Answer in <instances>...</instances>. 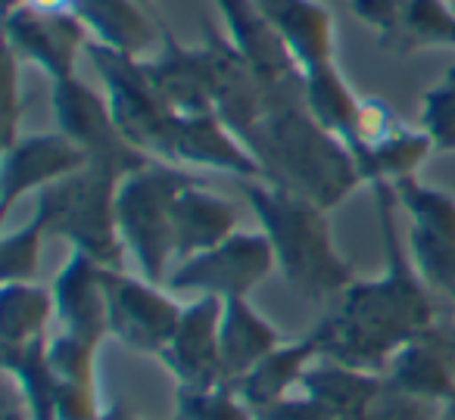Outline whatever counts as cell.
Segmentation results:
<instances>
[{
    "label": "cell",
    "mask_w": 455,
    "mask_h": 420,
    "mask_svg": "<svg viewBox=\"0 0 455 420\" xmlns=\"http://www.w3.org/2000/svg\"><path fill=\"white\" fill-rule=\"evenodd\" d=\"M371 190L384 234L387 268L384 274L368 281L355 277L353 287L318 318L312 330L322 343V358L384 374L390 358L403 345L440 321V305L436 293L418 274L409 250L399 243L396 190L390 184H378Z\"/></svg>",
    "instance_id": "1"
},
{
    "label": "cell",
    "mask_w": 455,
    "mask_h": 420,
    "mask_svg": "<svg viewBox=\"0 0 455 420\" xmlns=\"http://www.w3.org/2000/svg\"><path fill=\"white\" fill-rule=\"evenodd\" d=\"M241 140L259 162L262 181L306 196L328 212L365 187L349 147L309 113L306 100L272 107Z\"/></svg>",
    "instance_id": "2"
},
{
    "label": "cell",
    "mask_w": 455,
    "mask_h": 420,
    "mask_svg": "<svg viewBox=\"0 0 455 420\" xmlns=\"http://www.w3.org/2000/svg\"><path fill=\"white\" fill-rule=\"evenodd\" d=\"M241 187L291 293L328 312L355 281L353 265L337 250L328 209L266 181H241Z\"/></svg>",
    "instance_id": "3"
},
{
    "label": "cell",
    "mask_w": 455,
    "mask_h": 420,
    "mask_svg": "<svg viewBox=\"0 0 455 420\" xmlns=\"http://www.w3.org/2000/svg\"><path fill=\"white\" fill-rule=\"evenodd\" d=\"M128 171L113 162H84L76 175L44 187L35 196V215L47 237H60L107 268H125L116 196Z\"/></svg>",
    "instance_id": "4"
},
{
    "label": "cell",
    "mask_w": 455,
    "mask_h": 420,
    "mask_svg": "<svg viewBox=\"0 0 455 420\" xmlns=\"http://www.w3.org/2000/svg\"><path fill=\"white\" fill-rule=\"evenodd\" d=\"M196 175L178 165L150 159L128 171L116 196V218L125 256L138 265V274L153 283L169 281L175 256V200Z\"/></svg>",
    "instance_id": "5"
},
{
    "label": "cell",
    "mask_w": 455,
    "mask_h": 420,
    "mask_svg": "<svg viewBox=\"0 0 455 420\" xmlns=\"http://www.w3.org/2000/svg\"><path fill=\"white\" fill-rule=\"evenodd\" d=\"M84 57L100 78V91L107 94L122 134L140 153L159 159L165 138H169L172 125L178 119V109L169 107V100L159 94L153 78L147 75L144 57L113 51V47H103L97 41H91Z\"/></svg>",
    "instance_id": "6"
},
{
    "label": "cell",
    "mask_w": 455,
    "mask_h": 420,
    "mask_svg": "<svg viewBox=\"0 0 455 420\" xmlns=\"http://www.w3.org/2000/svg\"><path fill=\"white\" fill-rule=\"evenodd\" d=\"M278 268L272 243L262 231H235L228 240L184 258L172 268L165 287L172 293L212 296V299H250L259 283Z\"/></svg>",
    "instance_id": "7"
},
{
    "label": "cell",
    "mask_w": 455,
    "mask_h": 420,
    "mask_svg": "<svg viewBox=\"0 0 455 420\" xmlns=\"http://www.w3.org/2000/svg\"><path fill=\"white\" fill-rule=\"evenodd\" d=\"M409 218V256L418 274L446 305H455V196L421 178L393 184Z\"/></svg>",
    "instance_id": "8"
},
{
    "label": "cell",
    "mask_w": 455,
    "mask_h": 420,
    "mask_svg": "<svg viewBox=\"0 0 455 420\" xmlns=\"http://www.w3.org/2000/svg\"><path fill=\"white\" fill-rule=\"evenodd\" d=\"M103 287L109 339L125 345L128 352L159 358L184 314L175 293L140 274H128L125 268H103Z\"/></svg>",
    "instance_id": "9"
},
{
    "label": "cell",
    "mask_w": 455,
    "mask_h": 420,
    "mask_svg": "<svg viewBox=\"0 0 455 420\" xmlns=\"http://www.w3.org/2000/svg\"><path fill=\"white\" fill-rule=\"evenodd\" d=\"M212 4L219 10L221 22H225L228 41L235 44L243 63L259 78V84L268 94V103L284 107V103L306 100L303 69L297 66V59L291 57L284 41L268 26V20L253 0H212Z\"/></svg>",
    "instance_id": "10"
},
{
    "label": "cell",
    "mask_w": 455,
    "mask_h": 420,
    "mask_svg": "<svg viewBox=\"0 0 455 420\" xmlns=\"http://www.w3.org/2000/svg\"><path fill=\"white\" fill-rule=\"evenodd\" d=\"M51 100L53 115H57V128L72 144H78V150L88 156V162H113L125 171H134L144 162H150V156L140 153L122 134L103 91L91 88L88 82L72 75L66 82L53 84Z\"/></svg>",
    "instance_id": "11"
},
{
    "label": "cell",
    "mask_w": 455,
    "mask_h": 420,
    "mask_svg": "<svg viewBox=\"0 0 455 420\" xmlns=\"http://www.w3.org/2000/svg\"><path fill=\"white\" fill-rule=\"evenodd\" d=\"M7 51L22 66H35L51 78V84L76 75L78 57L88 53L91 32L72 10L41 13V10L13 7L4 16Z\"/></svg>",
    "instance_id": "12"
},
{
    "label": "cell",
    "mask_w": 455,
    "mask_h": 420,
    "mask_svg": "<svg viewBox=\"0 0 455 420\" xmlns=\"http://www.w3.org/2000/svg\"><path fill=\"white\" fill-rule=\"evenodd\" d=\"M88 162L78 144L63 131L20 134L13 144L4 147V169H0V215L7 218L28 194L38 196L44 187L76 175Z\"/></svg>",
    "instance_id": "13"
},
{
    "label": "cell",
    "mask_w": 455,
    "mask_h": 420,
    "mask_svg": "<svg viewBox=\"0 0 455 420\" xmlns=\"http://www.w3.org/2000/svg\"><path fill=\"white\" fill-rule=\"evenodd\" d=\"M159 162L178 165V169L225 171L241 181H262L253 153L215 113H178L159 153Z\"/></svg>",
    "instance_id": "14"
},
{
    "label": "cell",
    "mask_w": 455,
    "mask_h": 420,
    "mask_svg": "<svg viewBox=\"0 0 455 420\" xmlns=\"http://www.w3.org/2000/svg\"><path fill=\"white\" fill-rule=\"evenodd\" d=\"M380 376L399 395L430 408L449 405L455 399V318L452 324L440 318L427 333L403 345Z\"/></svg>",
    "instance_id": "15"
},
{
    "label": "cell",
    "mask_w": 455,
    "mask_h": 420,
    "mask_svg": "<svg viewBox=\"0 0 455 420\" xmlns=\"http://www.w3.org/2000/svg\"><path fill=\"white\" fill-rule=\"evenodd\" d=\"M221 299L212 296H196L184 305L175 333L159 352L156 361L172 374L175 386H215L225 383L221 374Z\"/></svg>",
    "instance_id": "16"
},
{
    "label": "cell",
    "mask_w": 455,
    "mask_h": 420,
    "mask_svg": "<svg viewBox=\"0 0 455 420\" xmlns=\"http://www.w3.org/2000/svg\"><path fill=\"white\" fill-rule=\"evenodd\" d=\"M103 268L84 252L72 250L66 265L57 271L51 289L57 305V327L53 330L78 337L84 343L103 345L109 339L107 318V287H103Z\"/></svg>",
    "instance_id": "17"
},
{
    "label": "cell",
    "mask_w": 455,
    "mask_h": 420,
    "mask_svg": "<svg viewBox=\"0 0 455 420\" xmlns=\"http://www.w3.org/2000/svg\"><path fill=\"white\" fill-rule=\"evenodd\" d=\"M303 72L337 63V22L322 0H253Z\"/></svg>",
    "instance_id": "18"
},
{
    "label": "cell",
    "mask_w": 455,
    "mask_h": 420,
    "mask_svg": "<svg viewBox=\"0 0 455 420\" xmlns=\"http://www.w3.org/2000/svg\"><path fill=\"white\" fill-rule=\"evenodd\" d=\"M144 66L172 109H178V113H215L209 59L203 44H181L165 28L159 38V53L153 59H144Z\"/></svg>",
    "instance_id": "19"
},
{
    "label": "cell",
    "mask_w": 455,
    "mask_h": 420,
    "mask_svg": "<svg viewBox=\"0 0 455 420\" xmlns=\"http://www.w3.org/2000/svg\"><path fill=\"white\" fill-rule=\"evenodd\" d=\"M219 343H221V374H225V383H237L262 358L272 355L284 343V337H281L278 327L250 299H228L221 305Z\"/></svg>",
    "instance_id": "20"
},
{
    "label": "cell",
    "mask_w": 455,
    "mask_h": 420,
    "mask_svg": "<svg viewBox=\"0 0 455 420\" xmlns=\"http://www.w3.org/2000/svg\"><path fill=\"white\" fill-rule=\"evenodd\" d=\"M72 13L84 22L91 41L132 57H144L147 47L165 32V22L138 0H72Z\"/></svg>",
    "instance_id": "21"
},
{
    "label": "cell",
    "mask_w": 455,
    "mask_h": 420,
    "mask_svg": "<svg viewBox=\"0 0 455 420\" xmlns=\"http://www.w3.org/2000/svg\"><path fill=\"white\" fill-rule=\"evenodd\" d=\"M322 358V343H318V333L309 330L299 339L291 343H281L272 355H266L247 376L235 383L241 389L243 399L253 405V411H266V408L278 405V401L291 399L293 392H299V383H303L306 370Z\"/></svg>",
    "instance_id": "22"
},
{
    "label": "cell",
    "mask_w": 455,
    "mask_h": 420,
    "mask_svg": "<svg viewBox=\"0 0 455 420\" xmlns=\"http://www.w3.org/2000/svg\"><path fill=\"white\" fill-rule=\"evenodd\" d=\"M237 231V206L209 190L200 178L188 184L175 200V256L178 262L212 250Z\"/></svg>",
    "instance_id": "23"
},
{
    "label": "cell",
    "mask_w": 455,
    "mask_h": 420,
    "mask_svg": "<svg viewBox=\"0 0 455 420\" xmlns=\"http://www.w3.org/2000/svg\"><path fill=\"white\" fill-rule=\"evenodd\" d=\"M434 150V140L421 131L418 125H405L396 122L384 138L374 144L355 150V165L362 171L365 187H378V184H399L405 178H418V169Z\"/></svg>",
    "instance_id": "24"
},
{
    "label": "cell",
    "mask_w": 455,
    "mask_h": 420,
    "mask_svg": "<svg viewBox=\"0 0 455 420\" xmlns=\"http://www.w3.org/2000/svg\"><path fill=\"white\" fill-rule=\"evenodd\" d=\"M57 327L53 289L35 281L0 287V349H22L47 339Z\"/></svg>",
    "instance_id": "25"
},
{
    "label": "cell",
    "mask_w": 455,
    "mask_h": 420,
    "mask_svg": "<svg viewBox=\"0 0 455 420\" xmlns=\"http://www.w3.org/2000/svg\"><path fill=\"white\" fill-rule=\"evenodd\" d=\"M306 82V107L309 113L328 128L334 138H340L349 147V140L359 131L362 119V100L353 91V84L347 82V75L340 72L337 63L318 66L312 72H303Z\"/></svg>",
    "instance_id": "26"
},
{
    "label": "cell",
    "mask_w": 455,
    "mask_h": 420,
    "mask_svg": "<svg viewBox=\"0 0 455 420\" xmlns=\"http://www.w3.org/2000/svg\"><path fill=\"white\" fill-rule=\"evenodd\" d=\"M380 47L399 57L434 47L455 51V0H409V7L403 10L393 32L380 41Z\"/></svg>",
    "instance_id": "27"
},
{
    "label": "cell",
    "mask_w": 455,
    "mask_h": 420,
    "mask_svg": "<svg viewBox=\"0 0 455 420\" xmlns=\"http://www.w3.org/2000/svg\"><path fill=\"white\" fill-rule=\"evenodd\" d=\"M172 420H259L235 383L215 386H175Z\"/></svg>",
    "instance_id": "28"
},
{
    "label": "cell",
    "mask_w": 455,
    "mask_h": 420,
    "mask_svg": "<svg viewBox=\"0 0 455 420\" xmlns=\"http://www.w3.org/2000/svg\"><path fill=\"white\" fill-rule=\"evenodd\" d=\"M418 128L434 140L436 153H455V66H449L418 103Z\"/></svg>",
    "instance_id": "29"
},
{
    "label": "cell",
    "mask_w": 455,
    "mask_h": 420,
    "mask_svg": "<svg viewBox=\"0 0 455 420\" xmlns=\"http://www.w3.org/2000/svg\"><path fill=\"white\" fill-rule=\"evenodd\" d=\"M44 240H47V227L35 212L22 227L4 234V240H0V271H4V283L35 281V274H38V268H41Z\"/></svg>",
    "instance_id": "30"
},
{
    "label": "cell",
    "mask_w": 455,
    "mask_h": 420,
    "mask_svg": "<svg viewBox=\"0 0 455 420\" xmlns=\"http://www.w3.org/2000/svg\"><path fill=\"white\" fill-rule=\"evenodd\" d=\"M405 7H409V0H349V10L355 13V20L365 22L378 35V41H384L393 32Z\"/></svg>",
    "instance_id": "31"
},
{
    "label": "cell",
    "mask_w": 455,
    "mask_h": 420,
    "mask_svg": "<svg viewBox=\"0 0 455 420\" xmlns=\"http://www.w3.org/2000/svg\"><path fill=\"white\" fill-rule=\"evenodd\" d=\"M22 63L7 51V75H4V147L13 144L20 138V115L26 113V97H22L20 84Z\"/></svg>",
    "instance_id": "32"
},
{
    "label": "cell",
    "mask_w": 455,
    "mask_h": 420,
    "mask_svg": "<svg viewBox=\"0 0 455 420\" xmlns=\"http://www.w3.org/2000/svg\"><path fill=\"white\" fill-rule=\"evenodd\" d=\"M13 7L41 10V13H66V10H72V0H7V10Z\"/></svg>",
    "instance_id": "33"
},
{
    "label": "cell",
    "mask_w": 455,
    "mask_h": 420,
    "mask_svg": "<svg viewBox=\"0 0 455 420\" xmlns=\"http://www.w3.org/2000/svg\"><path fill=\"white\" fill-rule=\"evenodd\" d=\"M100 420H150V417H144L138 408L125 405V401H109V405H103Z\"/></svg>",
    "instance_id": "34"
},
{
    "label": "cell",
    "mask_w": 455,
    "mask_h": 420,
    "mask_svg": "<svg viewBox=\"0 0 455 420\" xmlns=\"http://www.w3.org/2000/svg\"><path fill=\"white\" fill-rule=\"evenodd\" d=\"M452 312H455V305H452Z\"/></svg>",
    "instance_id": "35"
}]
</instances>
